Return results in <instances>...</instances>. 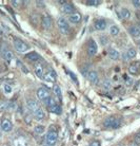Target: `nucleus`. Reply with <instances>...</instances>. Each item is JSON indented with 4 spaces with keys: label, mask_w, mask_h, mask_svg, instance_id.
<instances>
[{
    "label": "nucleus",
    "mask_w": 140,
    "mask_h": 146,
    "mask_svg": "<svg viewBox=\"0 0 140 146\" xmlns=\"http://www.w3.org/2000/svg\"><path fill=\"white\" fill-rule=\"evenodd\" d=\"M57 27L61 34L63 35H68L71 32V27L68 23V19H65L64 17H59L57 20Z\"/></svg>",
    "instance_id": "f257e3e1"
},
{
    "label": "nucleus",
    "mask_w": 140,
    "mask_h": 146,
    "mask_svg": "<svg viewBox=\"0 0 140 146\" xmlns=\"http://www.w3.org/2000/svg\"><path fill=\"white\" fill-rule=\"evenodd\" d=\"M121 124V120L118 117H114V115H110L103 122V126L105 128H110V129H114V128H118Z\"/></svg>",
    "instance_id": "f03ea898"
},
{
    "label": "nucleus",
    "mask_w": 140,
    "mask_h": 146,
    "mask_svg": "<svg viewBox=\"0 0 140 146\" xmlns=\"http://www.w3.org/2000/svg\"><path fill=\"white\" fill-rule=\"evenodd\" d=\"M58 140V131L56 129L51 128L47 131V135H45V145L49 146H54L57 143Z\"/></svg>",
    "instance_id": "7ed1b4c3"
},
{
    "label": "nucleus",
    "mask_w": 140,
    "mask_h": 146,
    "mask_svg": "<svg viewBox=\"0 0 140 146\" xmlns=\"http://www.w3.org/2000/svg\"><path fill=\"white\" fill-rule=\"evenodd\" d=\"M13 44H14V48L15 50L19 53H24L29 50V46L25 44L23 40H21L20 38H17V37H15L14 40H13Z\"/></svg>",
    "instance_id": "20e7f679"
},
{
    "label": "nucleus",
    "mask_w": 140,
    "mask_h": 146,
    "mask_svg": "<svg viewBox=\"0 0 140 146\" xmlns=\"http://www.w3.org/2000/svg\"><path fill=\"white\" fill-rule=\"evenodd\" d=\"M40 21H41V27L44 31H49L52 28V18L50 17V15L43 14L40 17Z\"/></svg>",
    "instance_id": "39448f33"
},
{
    "label": "nucleus",
    "mask_w": 140,
    "mask_h": 146,
    "mask_svg": "<svg viewBox=\"0 0 140 146\" xmlns=\"http://www.w3.org/2000/svg\"><path fill=\"white\" fill-rule=\"evenodd\" d=\"M98 51V44L97 42L93 39V38H91L89 40V44H87V55L90 56V57H93L96 55Z\"/></svg>",
    "instance_id": "423d86ee"
},
{
    "label": "nucleus",
    "mask_w": 140,
    "mask_h": 146,
    "mask_svg": "<svg viewBox=\"0 0 140 146\" xmlns=\"http://www.w3.org/2000/svg\"><path fill=\"white\" fill-rule=\"evenodd\" d=\"M36 96L39 101H45L50 96V90L45 87H39L36 91Z\"/></svg>",
    "instance_id": "0eeeda50"
},
{
    "label": "nucleus",
    "mask_w": 140,
    "mask_h": 146,
    "mask_svg": "<svg viewBox=\"0 0 140 146\" xmlns=\"http://www.w3.org/2000/svg\"><path fill=\"white\" fill-rule=\"evenodd\" d=\"M139 71H140V62H132L129 66V68H128V72L132 76H137L139 74Z\"/></svg>",
    "instance_id": "6e6552de"
},
{
    "label": "nucleus",
    "mask_w": 140,
    "mask_h": 146,
    "mask_svg": "<svg viewBox=\"0 0 140 146\" xmlns=\"http://www.w3.org/2000/svg\"><path fill=\"white\" fill-rule=\"evenodd\" d=\"M0 127L2 132H11L13 129V123L9 119H3L0 123Z\"/></svg>",
    "instance_id": "1a4fd4ad"
},
{
    "label": "nucleus",
    "mask_w": 140,
    "mask_h": 146,
    "mask_svg": "<svg viewBox=\"0 0 140 146\" xmlns=\"http://www.w3.org/2000/svg\"><path fill=\"white\" fill-rule=\"evenodd\" d=\"M26 107L32 112H35L37 109L40 108L39 103L37 102L36 100H33V99H26Z\"/></svg>",
    "instance_id": "9d476101"
},
{
    "label": "nucleus",
    "mask_w": 140,
    "mask_h": 146,
    "mask_svg": "<svg viewBox=\"0 0 140 146\" xmlns=\"http://www.w3.org/2000/svg\"><path fill=\"white\" fill-rule=\"evenodd\" d=\"M86 76H87V80H90V83L92 85H97L99 83V75H98V73L95 70L89 71Z\"/></svg>",
    "instance_id": "9b49d317"
},
{
    "label": "nucleus",
    "mask_w": 140,
    "mask_h": 146,
    "mask_svg": "<svg viewBox=\"0 0 140 146\" xmlns=\"http://www.w3.org/2000/svg\"><path fill=\"white\" fill-rule=\"evenodd\" d=\"M137 55V51L136 49L133 47L129 48L128 50H126V52L123 54V59L124 60H132V59H134L135 57H136Z\"/></svg>",
    "instance_id": "f8f14e48"
},
{
    "label": "nucleus",
    "mask_w": 140,
    "mask_h": 146,
    "mask_svg": "<svg viewBox=\"0 0 140 146\" xmlns=\"http://www.w3.org/2000/svg\"><path fill=\"white\" fill-rule=\"evenodd\" d=\"M68 23H72V25H78L81 21V15L78 12H74L73 14L68 15Z\"/></svg>",
    "instance_id": "ddd939ff"
},
{
    "label": "nucleus",
    "mask_w": 140,
    "mask_h": 146,
    "mask_svg": "<svg viewBox=\"0 0 140 146\" xmlns=\"http://www.w3.org/2000/svg\"><path fill=\"white\" fill-rule=\"evenodd\" d=\"M61 11H62V13H64V14H66V15H71L75 11V7H74V4L71 3V2H66L65 4L62 5Z\"/></svg>",
    "instance_id": "4468645a"
},
{
    "label": "nucleus",
    "mask_w": 140,
    "mask_h": 146,
    "mask_svg": "<svg viewBox=\"0 0 140 146\" xmlns=\"http://www.w3.org/2000/svg\"><path fill=\"white\" fill-rule=\"evenodd\" d=\"M106 27H108V23L103 19H97L96 21L94 22V28L97 31H104L106 29Z\"/></svg>",
    "instance_id": "2eb2a0df"
},
{
    "label": "nucleus",
    "mask_w": 140,
    "mask_h": 146,
    "mask_svg": "<svg viewBox=\"0 0 140 146\" xmlns=\"http://www.w3.org/2000/svg\"><path fill=\"white\" fill-rule=\"evenodd\" d=\"M33 117L35 119L36 121H42L44 117H45V112H44V110L40 107L39 109H37L35 112H33Z\"/></svg>",
    "instance_id": "dca6fc26"
},
{
    "label": "nucleus",
    "mask_w": 140,
    "mask_h": 146,
    "mask_svg": "<svg viewBox=\"0 0 140 146\" xmlns=\"http://www.w3.org/2000/svg\"><path fill=\"white\" fill-rule=\"evenodd\" d=\"M108 57L112 59V60H119L120 59V53H119L118 50H116V49H110L108 52Z\"/></svg>",
    "instance_id": "f3484780"
},
{
    "label": "nucleus",
    "mask_w": 140,
    "mask_h": 146,
    "mask_svg": "<svg viewBox=\"0 0 140 146\" xmlns=\"http://www.w3.org/2000/svg\"><path fill=\"white\" fill-rule=\"evenodd\" d=\"M129 34L134 38H138L140 37V29L138 26H132L129 28Z\"/></svg>",
    "instance_id": "a211bd4d"
},
{
    "label": "nucleus",
    "mask_w": 140,
    "mask_h": 146,
    "mask_svg": "<svg viewBox=\"0 0 140 146\" xmlns=\"http://www.w3.org/2000/svg\"><path fill=\"white\" fill-rule=\"evenodd\" d=\"M119 16L122 19H129L131 18V11L126 7H121L119 11Z\"/></svg>",
    "instance_id": "6ab92c4d"
},
{
    "label": "nucleus",
    "mask_w": 140,
    "mask_h": 146,
    "mask_svg": "<svg viewBox=\"0 0 140 146\" xmlns=\"http://www.w3.org/2000/svg\"><path fill=\"white\" fill-rule=\"evenodd\" d=\"M2 55H3V58L5 59V62H11L12 60H13V58H14V54H13V52H12L11 50H7V49L3 50Z\"/></svg>",
    "instance_id": "aec40b11"
},
{
    "label": "nucleus",
    "mask_w": 140,
    "mask_h": 146,
    "mask_svg": "<svg viewBox=\"0 0 140 146\" xmlns=\"http://www.w3.org/2000/svg\"><path fill=\"white\" fill-rule=\"evenodd\" d=\"M26 58L29 59V60H31V62H38L40 58V55L37 53V52H30V53H28L26 54Z\"/></svg>",
    "instance_id": "412c9836"
},
{
    "label": "nucleus",
    "mask_w": 140,
    "mask_h": 146,
    "mask_svg": "<svg viewBox=\"0 0 140 146\" xmlns=\"http://www.w3.org/2000/svg\"><path fill=\"white\" fill-rule=\"evenodd\" d=\"M53 92H54V94L56 95V98L58 99L59 102H62V91H61L60 87L58 86V85H55L54 87H53Z\"/></svg>",
    "instance_id": "4be33fe9"
},
{
    "label": "nucleus",
    "mask_w": 140,
    "mask_h": 146,
    "mask_svg": "<svg viewBox=\"0 0 140 146\" xmlns=\"http://www.w3.org/2000/svg\"><path fill=\"white\" fill-rule=\"evenodd\" d=\"M108 32L111 34V36L115 37V36H118L119 33H120V29H119L118 26H116V25H112L110 27V30H108Z\"/></svg>",
    "instance_id": "5701e85b"
},
{
    "label": "nucleus",
    "mask_w": 140,
    "mask_h": 146,
    "mask_svg": "<svg viewBox=\"0 0 140 146\" xmlns=\"http://www.w3.org/2000/svg\"><path fill=\"white\" fill-rule=\"evenodd\" d=\"M44 102V104L47 105L49 108H51V107H54L55 105H57V103H56V99L55 98H53V96H49L45 101H43Z\"/></svg>",
    "instance_id": "b1692460"
},
{
    "label": "nucleus",
    "mask_w": 140,
    "mask_h": 146,
    "mask_svg": "<svg viewBox=\"0 0 140 146\" xmlns=\"http://www.w3.org/2000/svg\"><path fill=\"white\" fill-rule=\"evenodd\" d=\"M44 131H45V127H44L43 125H36V126L34 127V132H35V135H41L44 133Z\"/></svg>",
    "instance_id": "393cba45"
},
{
    "label": "nucleus",
    "mask_w": 140,
    "mask_h": 146,
    "mask_svg": "<svg viewBox=\"0 0 140 146\" xmlns=\"http://www.w3.org/2000/svg\"><path fill=\"white\" fill-rule=\"evenodd\" d=\"M35 74H36L37 77H39V78H42L43 75H44V72H43V68L41 65H37L35 67Z\"/></svg>",
    "instance_id": "a878e982"
},
{
    "label": "nucleus",
    "mask_w": 140,
    "mask_h": 146,
    "mask_svg": "<svg viewBox=\"0 0 140 146\" xmlns=\"http://www.w3.org/2000/svg\"><path fill=\"white\" fill-rule=\"evenodd\" d=\"M50 109V111L52 113H54V114H61V112H62V109H61V107L59 106V105H55L54 107H51V108H49Z\"/></svg>",
    "instance_id": "bb28decb"
},
{
    "label": "nucleus",
    "mask_w": 140,
    "mask_h": 146,
    "mask_svg": "<svg viewBox=\"0 0 140 146\" xmlns=\"http://www.w3.org/2000/svg\"><path fill=\"white\" fill-rule=\"evenodd\" d=\"M42 80H45V82H49V83H54L56 78H54L52 75H50L49 73L45 72V74H44V75H43V77H42Z\"/></svg>",
    "instance_id": "cd10ccee"
},
{
    "label": "nucleus",
    "mask_w": 140,
    "mask_h": 146,
    "mask_svg": "<svg viewBox=\"0 0 140 146\" xmlns=\"http://www.w3.org/2000/svg\"><path fill=\"white\" fill-rule=\"evenodd\" d=\"M30 20L32 21V23L34 25V26H36L37 23H38V21H39V16L34 13V14L31 15V17H30Z\"/></svg>",
    "instance_id": "c85d7f7f"
},
{
    "label": "nucleus",
    "mask_w": 140,
    "mask_h": 146,
    "mask_svg": "<svg viewBox=\"0 0 140 146\" xmlns=\"http://www.w3.org/2000/svg\"><path fill=\"white\" fill-rule=\"evenodd\" d=\"M85 3L86 5H90V7H98L101 3V1H98V0H89V1H86Z\"/></svg>",
    "instance_id": "c756f323"
},
{
    "label": "nucleus",
    "mask_w": 140,
    "mask_h": 146,
    "mask_svg": "<svg viewBox=\"0 0 140 146\" xmlns=\"http://www.w3.org/2000/svg\"><path fill=\"white\" fill-rule=\"evenodd\" d=\"M3 91L5 94H11L12 92H13V88H12L11 85H9V84H5L3 86Z\"/></svg>",
    "instance_id": "7c9ffc66"
},
{
    "label": "nucleus",
    "mask_w": 140,
    "mask_h": 146,
    "mask_svg": "<svg viewBox=\"0 0 140 146\" xmlns=\"http://www.w3.org/2000/svg\"><path fill=\"white\" fill-rule=\"evenodd\" d=\"M102 87H103V89H105V90H110L112 88V82L110 80H105L103 82V84H102Z\"/></svg>",
    "instance_id": "2f4dec72"
},
{
    "label": "nucleus",
    "mask_w": 140,
    "mask_h": 146,
    "mask_svg": "<svg viewBox=\"0 0 140 146\" xmlns=\"http://www.w3.org/2000/svg\"><path fill=\"white\" fill-rule=\"evenodd\" d=\"M100 42L102 46H106V44H108V42H110V39H108V36L102 35V36H100Z\"/></svg>",
    "instance_id": "473e14b6"
},
{
    "label": "nucleus",
    "mask_w": 140,
    "mask_h": 146,
    "mask_svg": "<svg viewBox=\"0 0 140 146\" xmlns=\"http://www.w3.org/2000/svg\"><path fill=\"white\" fill-rule=\"evenodd\" d=\"M17 109V104L14 102H11V103H9V105H7V109L9 111H14V110Z\"/></svg>",
    "instance_id": "72a5a7b5"
},
{
    "label": "nucleus",
    "mask_w": 140,
    "mask_h": 146,
    "mask_svg": "<svg viewBox=\"0 0 140 146\" xmlns=\"http://www.w3.org/2000/svg\"><path fill=\"white\" fill-rule=\"evenodd\" d=\"M7 105H9V102H7V101H0V111L7 110Z\"/></svg>",
    "instance_id": "f704fd0d"
},
{
    "label": "nucleus",
    "mask_w": 140,
    "mask_h": 146,
    "mask_svg": "<svg viewBox=\"0 0 140 146\" xmlns=\"http://www.w3.org/2000/svg\"><path fill=\"white\" fill-rule=\"evenodd\" d=\"M124 84H126V87H132L134 84V80L132 77H126V80H124Z\"/></svg>",
    "instance_id": "c9c22d12"
},
{
    "label": "nucleus",
    "mask_w": 140,
    "mask_h": 146,
    "mask_svg": "<svg viewBox=\"0 0 140 146\" xmlns=\"http://www.w3.org/2000/svg\"><path fill=\"white\" fill-rule=\"evenodd\" d=\"M68 75H70V77L74 80V83H75L76 85H78V78H77V76L75 75V73H73L72 71H68Z\"/></svg>",
    "instance_id": "e433bc0d"
},
{
    "label": "nucleus",
    "mask_w": 140,
    "mask_h": 146,
    "mask_svg": "<svg viewBox=\"0 0 140 146\" xmlns=\"http://www.w3.org/2000/svg\"><path fill=\"white\" fill-rule=\"evenodd\" d=\"M24 121H25V123L28 125L31 124V122H32V115L30 114V113H25L24 114Z\"/></svg>",
    "instance_id": "4c0bfd02"
},
{
    "label": "nucleus",
    "mask_w": 140,
    "mask_h": 146,
    "mask_svg": "<svg viewBox=\"0 0 140 146\" xmlns=\"http://www.w3.org/2000/svg\"><path fill=\"white\" fill-rule=\"evenodd\" d=\"M133 142L136 143V144H138V145L140 146V131H138L136 135H135V137H134V139H133Z\"/></svg>",
    "instance_id": "58836bf2"
},
{
    "label": "nucleus",
    "mask_w": 140,
    "mask_h": 146,
    "mask_svg": "<svg viewBox=\"0 0 140 146\" xmlns=\"http://www.w3.org/2000/svg\"><path fill=\"white\" fill-rule=\"evenodd\" d=\"M47 73H49L50 75H52V76L54 77V78H56V77H57V73L55 72L53 68H49V69H47Z\"/></svg>",
    "instance_id": "ea45409f"
},
{
    "label": "nucleus",
    "mask_w": 140,
    "mask_h": 146,
    "mask_svg": "<svg viewBox=\"0 0 140 146\" xmlns=\"http://www.w3.org/2000/svg\"><path fill=\"white\" fill-rule=\"evenodd\" d=\"M35 3H36V7H39V9H44L45 7V4H44L43 1H36Z\"/></svg>",
    "instance_id": "a19ab883"
},
{
    "label": "nucleus",
    "mask_w": 140,
    "mask_h": 146,
    "mask_svg": "<svg viewBox=\"0 0 140 146\" xmlns=\"http://www.w3.org/2000/svg\"><path fill=\"white\" fill-rule=\"evenodd\" d=\"M132 4L134 5V7H136L137 10L140 9V1H138V0H133V1H132Z\"/></svg>",
    "instance_id": "79ce46f5"
},
{
    "label": "nucleus",
    "mask_w": 140,
    "mask_h": 146,
    "mask_svg": "<svg viewBox=\"0 0 140 146\" xmlns=\"http://www.w3.org/2000/svg\"><path fill=\"white\" fill-rule=\"evenodd\" d=\"M90 146H100V143L99 141H92L90 143Z\"/></svg>",
    "instance_id": "37998d69"
},
{
    "label": "nucleus",
    "mask_w": 140,
    "mask_h": 146,
    "mask_svg": "<svg viewBox=\"0 0 140 146\" xmlns=\"http://www.w3.org/2000/svg\"><path fill=\"white\" fill-rule=\"evenodd\" d=\"M11 3L14 7H18V3H20V1H16V0L14 1V0H13V1H11Z\"/></svg>",
    "instance_id": "c03bdc74"
},
{
    "label": "nucleus",
    "mask_w": 140,
    "mask_h": 146,
    "mask_svg": "<svg viewBox=\"0 0 140 146\" xmlns=\"http://www.w3.org/2000/svg\"><path fill=\"white\" fill-rule=\"evenodd\" d=\"M136 17H137V19H138V20H140V11H139V10H137V11H136Z\"/></svg>",
    "instance_id": "a18cd8bd"
},
{
    "label": "nucleus",
    "mask_w": 140,
    "mask_h": 146,
    "mask_svg": "<svg viewBox=\"0 0 140 146\" xmlns=\"http://www.w3.org/2000/svg\"><path fill=\"white\" fill-rule=\"evenodd\" d=\"M129 146H139L138 144H136V143H134V142H131L129 144Z\"/></svg>",
    "instance_id": "49530a36"
},
{
    "label": "nucleus",
    "mask_w": 140,
    "mask_h": 146,
    "mask_svg": "<svg viewBox=\"0 0 140 146\" xmlns=\"http://www.w3.org/2000/svg\"><path fill=\"white\" fill-rule=\"evenodd\" d=\"M137 46H138V48H139V50H140V39L137 40Z\"/></svg>",
    "instance_id": "de8ad7c7"
},
{
    "label": "nucleus",
    "mask_w": 140,
    "mask_h": 146,
    "mask_svg": "<svg viewBox=\"0 0 140 146\" xmlns=\"http://www.w3.org/2000/svg\"><path fill=\"white\" fill-rule=\"evenodd\" d=\"M1 36H2V30L0 29V38H1Z\"/></svg>",
    "instance_id": "09e8293b"
},
{
    "label": "nucleus",
    "mask_w": 140,
    "mask_h": 146,
    "mask_svg": "<svg viewBox=\"0 0 140 146\" xmlns=\"http://www.w3.org/2000/svg\"><path fill=\"white\" fill-rule=\"evenodd\" d=\"M2 135V130H1V127H0V137Z\"/></svg>",
    "instance_id": "8fccbe9b"
},
{
    "label": "nucleus",
    "mask_w": 140,
    "mask_h": 146,
    "mask_svg": "<svg viewBox=\"0 0 140 146\" xmlns=\"http://www.w3.org/2000/svg\"><path fill=\"white\" fill-rule=\"evenodd\" d=\"M4 146H10V145H4Z\"/></svg>",
    "instance_id": "3c124183"
},
{
    "label": "nucleus",
    "mask_w": 140,
    "mask_h": 146,
    "mask_svg": "<svg viewBox=\"0 0 140 146\" xmlns=\"http://www.w3.org/2000/svg\"><path fill=\"white\" fill-rule=\"evenodd\" d=\"M44 146H49V145H44Z\"/></svg>",
    "instance_id": "603ef678"
}]
</instances>
